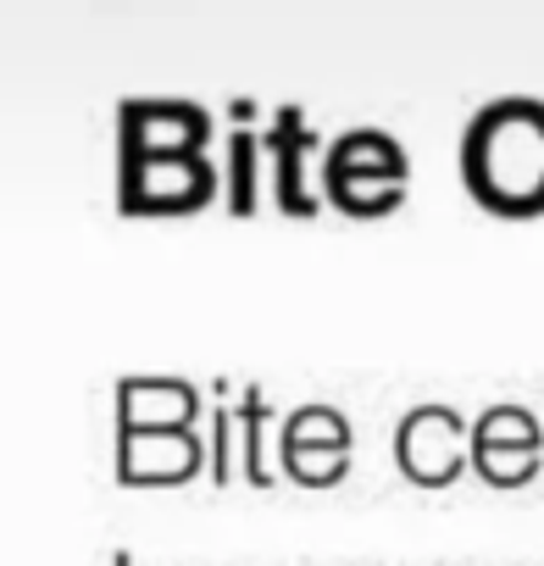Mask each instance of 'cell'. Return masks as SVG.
<instances>
[{
	"mask_svg": "<svg viewBox=\"0 0 544 566\" xmlns=\"http://www.w3.org/2000/svg\"><path fill=\"white\" fill-rule=\"evenodd\" d=\"M461 184L500 217L544 211V101L494 95L461 128Z\"/></svg>",
	"mask_w": 544,
	"mask_h": 566,
	"instance_id": "obj_1",
	"label": "cell"
},
{
	"mask_svg": "<svg viewBox=\"0 0 544 566\" xmlns=\"http://www.w3.org/2000/svg\"><path fill=\"white\" fill-rule=\"evenodd\" d=\"M472 467L494 489H522L544 472V417L527 400H494L472 422Z\"/></svg>",
	"mask_w": 544,
	"mask_h": 566,
	"instance_id": "obj_2",
	"label": "cell"
},
{
	"mask_svg": "<svg viewBox=\"0 0 544 566\" xmlns=\"http://www.w3.org/2000/svg\"><path fill=\"white\" fill-rule=\"evenodd\" d=\"M395 461L411 483L422 489H444L467 472L472 461V428L456 406L444 400H422L395 422Z\"/></svg>",
	"mask_w": 544,
	"mask_h": 566,
	"instance_id": "obj_3",
	"label": "cell"
},
{
	"mask_svg": "<svg viewBox=\"0 0 544 566\" xmlns=\"http://www.w3.org/2000/svg\"><path fill=\"white\" fill-rule=\"evenodd\" d=\"M217 184H222V172L200 150H178V156H117V200H123V211H189Z\"/></svg>",
	"mask_w": 544,
	"mask_h": 566,
	"instance_id": "obj_4",
	"label": "cell"
},
{
	"mask_svg": "<svg viewBox=\"0 0 544 566\" xmlns=\"http://www.w3.org/2000/svg\"><path fill=\"white\" fill-rule=\"evenodd\" d=\"M211 139V112L200 101H123L117 106V156H178Z\"/></svg>",
	"mask_w": 544,
	"mask_h": 566,
	"instance_id": "obj_5",
	"label": "cell"
},
{
	"mask_svg": "<svg viewBox=\"0 0 544 566\" xmlns=\"http://www.w3.org/2000/svg\"><path fill=\"white\" fill-rule=\"evenodd\" d=\"M200 428H117V478L123 483H189L211 455Z\"/></svg>",
	"mask_w": 544,
	"mask_h": 566,
	"instance_id": "obj_6",
	"label": "cell"
},
{
	"mask_svg": "<svg viewBox=\"0 0 544 566\" xmlns=\"http://www.w3.org/2000/svg\"><path fill=\"white\" fill-rule=\"evenodd\" d=\"M261 150L272 161V195L290 217H317V195H312V178H306V156L317 150V134L306 128L301 106H279L261 134Z\"/></svg>",
	"mask_w": 544,
	"mask_h": 566,
	"instance_id": "obj_7",
	"label": "cell"
},
{
	"mask_svg": "<svg viewBox=\"0 0 544 566\" xmlns=\"http://www.w3.org/2000/svg\"><path fill=\"white\" fill-rule=\"evenodd\" d=\"M112 395H117V428H195L206 406L189 378H156V373L117 378Z\"/></svg>",
	"mask_w": 544,
	"mask_h": 566,
	"instance_id": "obj_8",
	"label": "cell"
},
{
	"mask_svg": "<svg viewBox=\"0 0 544 566\" xmlns=\"http://www.w3.org/2000/svg\"><path fill=\"white\" fill-rule=\"evenodd\" d=\"M339 178H400L406 184L411 178L406 145L389 128H345L323 150V184H339Z\"/></svg>",
	"mask_w": 544,
	"mask_h": 566,
	"instance_id": "obj_9",
	"label": "cell"
},
{
	"mask_svg": "<svg viewBox=\"0 0 544 566\" xmlns=\"http://www.w3.org/2000/svg\"><path fill=\"white\" fill-rule=\"evenodd\" d=\"M306 450H351V417L328 400L295 406L279 428V455H306Z\"/></svg>",
	"mask_w": 544,
	"mask_h": 566,
	"instance_id": "obj_10",
	"label": "cell"
},
{
	"mask_svg": "<svg viewBox=\"0 0 544 566\" xmlns=\"http://www.w3.org/2000/svg\"><path fill=\"white\" fill-rule=\"evenodd\" d=\"M261 134L255 128H228V145H222V200H228V211H255V200H261Z\"/></svg>",
	"mask_w": 544,
	"mask_h": 566,
	"instance_id": "obj_11",
	"label": "cell"
},
{
	"mask_svg": "<svg viewBox=\"0 0 544 566\" xmlns=\"http://www.w3.org/2000/svg\"><path fill=\"white\" fill-rule=\"evenodd\" d=\"M233 417H239V467H244V478L255 483V489H266L272 483V467H266V417H272V400L261 395V384H244L239 389V406H233Z\"/></svg>",
	"mask_w": 544,
	"mask_h": 566,
	"instance_id": "obj_12",
	"label": "cell"
},
{
	"mask_svg": "<svg viewBox=\"0 0 544 566\" xmlns=\"http://www.w3.org/2000/svg\"><path fill=\"white\" fill-rule=\"evenodd\" d=\"M233 455H239V417L233 406H211V483L233 478Z\"/></svg>",
	"mask_w": 544,
	"mask_h": 566,
	"instance_id": "obj_13",
	"label": "cell"
},
{
	"mask_svg": "<svg viewBox=\"0 0 544 566\" xmlns=\"http://www.w3.org/2000/svg\"><path fill=\"white\" fill-rule=\"evenodd\" d=\"M112 566H134V555H128V549H117V555H112Z\"/></svg>",
	"mask_w": 544,
	"mask_h": 566,
	"instance_id": "obj_14",
	"label": "cell"
}]
</instances>
